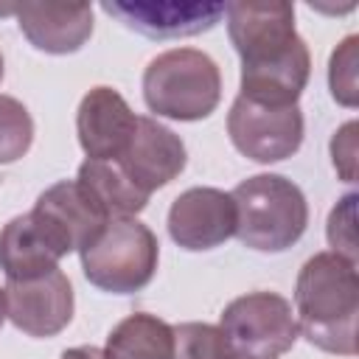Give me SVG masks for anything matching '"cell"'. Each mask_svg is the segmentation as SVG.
<instances>
[{
  "mask_svg": "<svg viewBox=\"0 0 359 359\" xmlns=\"http://www.w3.org/2000/svg\"><path fill=\"white\" fill-rule=\"evenodd\" d=\"M227 34L241 56L238 95L266 107H292L303 95L311 73L309 45L294 28V6L224 3Z\"/></svg>",
  "mask_w": 359,
  "mask_h": 359,
  "instance_id": "obj_1",
  "label": "cell"
},
{
  "mask_svg": "<svg viewBox=\"0 0 359 359\" xmlns=\"http://www.w3.org/2000/svg\"><path fill=\"white\" fill-rule=\"evenodd\" d=\"M297 331L320 351L356 356L359 275L356 261L337 252H314L294 283Z\"/></svg>",
  "mask_w": 359,
  "mask_h": 359,
  "instance_id": "obj_2",
  "label": "cell"
},
{
  "mask_svg": "<svg viewBox=\"0 0 359 359\" xmlns=\"http://www.w3.org/2000/svg\"><path fill=\"white\" fill-rule=\"evenodd\" d=\"M236 236L255 252H283L309 227V202L297 182L283 174H255L233 191Z\"/></svg>",
  "mask_w": 359,
  "mask_h": 359,
  "instance_id": "obj_3",
  "label": "cell"
},
{
  "mask_svg": "<svg viewBox=\"0 0 359 359\" xmlns=\"http://www.w3.org/2000/svg\"><path fill=\"white\" fill-rule=\"evenodd\" d=\"M143 101L157 118L202 121L222 101L219 65L196 48L163 50L143 70Z\"/></svg>",
  "mask_w": 359,
  "mask_h": 359,
  "instance_id": "obj_4",
  "label": "cell"
},
{
  "mask_svg": "<svg viewBox=\"0 0 359 359\" xmlns=\"http://www.w3.org/2000/svg\"><path fill=\"white\" fill-rule=\"evenodd\" d=\"M160 261L157 236L135 216L109 219L81 250L84 278L109 294H132L151 283Z\"/></svg>",
  "mask_w": 359,
  "mask_h": 359,
  "instance_id": "obj_5",
  "label": "cell"
},
{
  "mask_svg": "<svg viewBox=\"0 0 359 359\" xmlns=\"http://www.w3.org/2000/svg\"><path fill=\"white\" fill-rule=\"evenodd\" d=\"M219 328L233 353L247 359H280L300 334L292 303L278 292H250L230 300Z\"/></svg>",
  "mask_w": 359,
  "mask_h": 359,
  "instance_id": "obj_6",
  "label": "cell"
},
{
  "mask_svg": "<svg viewBox=\"0 0 359 359\" xmlns=\"http://www.w3.org/2000/svg\"><path fill=\"white\" fill-rule=\"evenodd\" d=\"M303 112L292 107H266L236 95L227 112L230 143L255 163H280L303 146Z\"/></svg>",
  "mask_w": 359,
  "mask_h": 359,
  "instance_id": "obj_7",
  "label": "cell"
},
{
  "mask_svg": "<svg viewBox=\"0 0 359 359\" xmlns=\"http://www.w3.org/2000/svg\"><path fill=\"white\" fill-rule=\"evenodd\" d=\"M3 292L8 320L28 337H56L73 320V286L59 266L36 278L6 280Z\"/></svg>",
  "mask_w": 359,
  "mask_h": 359,
  "instance_id": "obj_8",
  "label": "cell"
},
{
  "mask_svg": "<svg viewBox=\"0 0 359 359\" xmlns=\"http://www.w3.org/2000/svg\"><path fill=\"white\" fill-rule=\"evenodd\" d=\"M168 236L177 247L188 252H202L224 244L236 236V205L233 196L222 188L196 185L182 191L165 219Z\"/></svg>",
  "mask_w": 359,
  "mask_h": 359,
  "instance_id": "obj_9",
  "label": "cell"
},
{
  "mask_svg": "<svg viewBox=\"0 0 359 359\" xmlns=\"http://www.w3.org/2000/svg\"><path fill=\"white\" fill-rule=\"evenodd\" d=\"M115 163L132 180L135 188L151 196L182 174L188 151L177 132H171L151 115H137L135 132L121 157H115Z\"/></svg>",
  "mask_w": 359,
  "mask_h": 359,
  "instance_id": "obj_10",
  "label": "cell"
},
{
  "mask_svg": "<svg viewBox=\"0 0 359 359\" xmlns=\"http://www.w3.org/2000/svg\"><path fill=\"white\" fill-rule=\"evenodd\" d=\"M107 14L121 20L126 28L149 36V39H177V36H196L210 31L224 17V3H199V0H107L101 3Z\"/></svg>",
  "mask_w": 359,
  "mask_h": 359,
  "instance_id": "obj_11",
  "label": "cell"
},
{
  "mask_svg": "<svg viewBox=\"0 0 359 359\" xmlns=\"http://www.w3.org/2000/svg\"><path fill=\"white\" fill-rule=\"evenodd\" d=\"M34 213L45 222L67 255L76 250L81 252L109 222L101 205L76 180H59L45 188L34 202Z\"/></svg>",
  "mask_w": 359,
  "mask_h": 359,
  "instance_id": "obj_12",
  "label": "cell"
},
{
  "mask_svg": "<svg viewBox=\"0 0 359 359\" xmlns=\"http://www.w3.org/2000/svg\"><path fill=\"white\" fill-rule=\"evenodd\" d=\"M137 115L112 87H93L76 112V135L87 160H115L135 132Z\"/></svg>",
  "mask_w": 359,
  "mask_h": 359,
  "instance_id": "obj_13",
  "label": "cell"
},
{
  "mask_svg": "<svg viewBox=\"0 0 359 359\" xmlns=\"http://www.w3.org/2000/svg\"><path fill=\"white\" fill-rule=\"evenodd\" d=\"M22 36L45 53L65 56L93 36V8L87 3H22L14 6Z\"/></svg>",
  "mask_w": 359,
  "mask_h": 359,
  "instance_id": "obj_14",
  "label": "cell"
},
{
  "mask_svg": "<svg viewBox=\"0 0 359 359\" xmlns=\"http://www.w3.org/2000/svg\"><path fill=\"white\" fill-rule=\"evenodd\" d=\"M65 255V247L34 210L14 216L0 230V269L6 272V280L45 275L56 269Z\"/></svg>",
  "mask_w": 359,
  "mask_h": 359,
  "instance_id": "obj_15",
  "label": "cell"
},
{
  "mask_svg": "<svg viewBox=\"0 0 359 359\" xmlns=\"http://www.w3.org/2000/svg\"><path fill=\"white\" fill-rule=\"evenodd\" d=\"M171 353L174 325L146 311L123 317L104 345V359H171Z\"/></svg>",
  "mask_w": 359,
  "mask_h": 359,
  "instance_id": "obj_16",
  "label": "cell"
},
{
  "mask_svg": "<svg viewBox=\"0 0 359 359\" xmlns=\"http://www.w3.org/2000/svg\"><path fill=\"white\" fill-rule=\"evenodd\" d=\"M76 182L101 205V210L109 219L137 216L151 199L132 185V180L121 171L115 160H84L79 165Z\"/></svg>",
  "mask_w": 359,
  "mask_h": 359,
  "instance_id": "obj_17",
  "label": "cell"
},
{
  "mask_svg": "<svg viewBox=\"0 0 359 359\" xmlns=\"http://www.w3.org/2000/svg\"><path fill=\"white\" fill-rule=\"evenodd\" d=\"M171 359H236V353L219 325L180 323V325H174Z\"/></svg>",
  "mask_w": 359,
  "mask_h": 359,
  "instance_id": "obj_18",
  "label": "cell"
},
{
  "mask_svg": "<svg viewBox=\"0 0 359 359\" xmlns=\"http://www.w3.org/2000/svg\"><path fill=\"white\" fill-rule=\"evenodd\" d=\"M34 143V118L22 101L0 93V165L17 163Z\"/></svg>",
  "mask_w": 359,
  "mask_h": 359,
  "instance_id": "obj_19",
  "label": "cell"
},
{
  "mask_svg": "<svg viewBox=\"0 0 359 359\" xmlns=\"http://www.w3.org/2000/svg\"><path fill=\"white\" fill-rule=\"evenodd\" d=\"M356 45H359L356 34L345 36L334 48L331 62H328V87H331L334 101L342 104V107H356V101H359V84H356L359 56H356Z\"/></svg>",
  "mask_w": 359,
  "mask_h": 359,
  "instance_id": "obj_20",
  "label": "cell"
},
{
  "mask_svg": "<svg viewBox=\"0 0 359 359\" xmlns=\"http://www.w3.org/2000/svg\"><path fill=\"white\" fill-rule=\"evenodd\" d=\"M356 194H345L328 213V224H325V236L331 244V252L356 261Z\"/></svg>",
  "mask_w": 359,
  "mask_h": 359,
  "instance_id": "obj_21",
  "label": "cell"
},
{
  "mask_svg": "<svg viewBox=\"0 0 359 359\" xmlns=\"http://www.w3.org/2000/svg\"><path fill=\"white\" fill-rule=\"evenodd\" d=\"M331 163L342 182L356 180V121L342 123L331 137Z\"/></svg>",
  "mask_w": 359,
  "mask_h": 359,
  "instance_id": "obj_22",
  "label": "cell"
},
{
  "mask_svg": "<svg viewBox=\"0 0 359 359\" xmlns=\"http://www.w3.org/2000/svg\"><path fill=\"white\" fill-rule=\"evenodd\" d=\"M59 359H104V351L101 348H93V345H79V348L65 351Z\"/></svg>",
  "mask_w": 359,
  "mask_h": 359,
  "instance_id": "obj_23",
  "label": "cell"
},
{
  "mask_svg": "<svg viewBox=\"0 0 359 359\" xmlns=\"http://www.w3.org/2000/svg\"><path fill=\"white\" fill-rule=\"evenodd\" d=\"M6 317H8V314H6V292L0 289V325L6 323Z\"/></svg>",
  "mask_w": 359,
  "mask_h": 359,
  "instance_id": "obj_24",
  "label": "cell"
},
{
  "mask_svg": "<svg viewBox=\"0 0 359 359\" xmlns=\"http://www.w3.org/2000/svg\"><path fill=\"white\" fill-rule=\"evenodd\" d=\"M0 81H3V53H0Z\"/></svg>",
  "mask_w": 359,
  "mask_h": 359,
  "instance_id": "obj_25",
  "label": "cell"
},
{
  "mask_svg": "<svg viewBox=\"0 0 359 359\" xmlns=\"http://www.w3.org/2000/svg\"><path fill=\"white\" fill-rule=\"evenodd\" d=\"M236 359H247V356H236Z\"/></svg>",
  "mask_w": 359,
  "mask_h": 359,
  "instance_id": "obj_26",
  "label": "cell"
}]
</instances>
